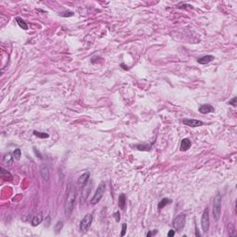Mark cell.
<instances>
[{
    "mask_svg": "<svg viewBox=\"0 0 237 237\" xmlns=\"http://www.w3.org/2000/svg\"><path fill=\"white\" fill-rule=\"evenodd\" d=\"M75 197H76L75 188L70 186L68 193V196H67V199H66V204H65V214L67 216H70L72 212L74 204H75Z\"/></svg>",
    "mask_w": 237,
    "mask_h": 237,
    "instance_id": "1",
    "label": "cell"
},
{
    "mask_svg": "<svg viewBox=\"0 0 237 237\" xmlns=\"http://www.w3.org/2000/svg\"><path fill=\"white\" fill-rule=\"evenodd\" d=\"M221 212V195L220 193H218L216 196L214 197L213 202V216L215 220H218L220 217Z\"/></svg>",
    "mask_w": 237,
    "mask_h": 237,
    "instance_id": "2",
    "label": "cell"
},
{
    "mask_svg": "<svg viewBox=\"0 0 237 237\" xmlns=\"http://www.w3.org/2000/svg\"><path fill=\"white\" fill-rule=\"evenodd\" d=\"M185 220H186V215L184 213H180L178 216L174 218V220L172 221L173 228L177 230L178 232H181L185 225Z\"/></svg>",
    "mask_w": 237,
    "mask_h": 237,
    "instance_id": "3",
    "label": "cell"
},
{
    "mask_svg": "<svg viewBox=\"0 0 237 237\" xmlns=\"http://www.w3.org/2000/svg\"><path fill=\"white\" fill-rule=\"evenodd\" d=\"M105 190H106L105 183H100L99 185H98V187L96 188V191L95 193L94 196H93L91 201H90L92 205H95V204H97L100 200H101V198L103 197L104 193H105Z\"/></svg>",
    "mask_w": 237,
    "mask_h": 237,
    "instance_id": "4",
    "label": "cell"
},
{
    "mask_svg": "<svg viewBox=\"0 0 237 237\" xmlns=\"http://www.w3.org/2000/svg\"><path fill=\"white\" fill-rule=\"evenodd\" d=\"M93 221V216L91 214H87L83 217V220H81L80 223V232H86L88 229L90 228Z\"/></svg>",
    "mask_w": 237,
    "mask_h": 237,
    "instance_id": "5",
    "label": "cell"
},
{
    "mask_svg": "<svg viewBox=\"0 0 237 237\" xmlns=\"http://www.w3.org/2000/svg\"><path fill=\"white\" fill-rule=\"evenodd\" d=\"M201 226H202V230L204 232H207L209 229V209H205L202 215V218H201Z\"/></svg>",
    "mask_w": 237,
    "mask_h": 237,
    "instance_id": "6",
    "label": "cell"
},
{
    "mask_svg": "<svg viewBox=\"0 0 237 237\" xmlns=\"http://www.w3.org/2000/svg\"><path fill=\"white\" fill-rule=\"evenodd\" d=\"M92 188H93L92 183H87L83 187V190H81V204L84 203L85 200L87 199L89 194H90V192L92 191Z\"/></svg>",
    "mask_w": 237,
    "mask_h": 237,
    "instance_id": "7",
    "label": "cell"
},
{
    "mask_svg": "<svg viewBox=\"0 0 237 237\" xmlns=\"http://www.w3.org/2000/svg\"><path fill=\"white\" fill-rule=\"evenodd\" d=\"M183 123L189 126V127H198V126L203 125V121L195 120V118H185L183 120Z\"/></svg>",
    "mask_w": 237,
    "mask_h": 237,
    "instance_id": "8",
    "label": "cell"
},
{
    "mask_svg": "<svg viewBox=\"0 0 237 237\" xmlns=\"http://www.w3.org/2000/svg\"><path fill=\"white\" fill-rule=\"evenodd\" d=\"M89 178H90V173L89 172H85L83 174H81V175L78 178V181H77L78 185H79L80 187H83L84 185L88 183Z\"/></svg>",
    "mask_w": 237,
    "mask_h": 237,
    "instance_id": "9",
    "label": "cell"
},
{
    "mask_svg": "<svg viewBox=\"0 0 237 237\" xmlns=\"http://www.w3.org/2000/svg\"><path fill=\"white\" fill-rule=\"evenodd\" d=\"M198 111L202 114H207V113L214 112L215 109L211 105H209V104H203V105L199 107Z\"/></svg>",
    "mask_w": 237,
    "mask_h": 237,
    "instance_id": "10",
    "label": "cell"
},
{
    "mask_svg": "<svg viewBox=\"0 0 237 237\" xmlns=\"http://www.w3.org/2000/svg\"><path fill=\"white\" fill-rule=\"evenodd\" d=\"M40 173H41V176H42V178L44 181H48V180H49L50 171H49V169H48V167L46 165H42V166H41Z\"/></svg>",
    "mask_w": 237,
    "mask_h": 237,
    "instance_id": "11",
    "label": "cell"
},
{
    "mask_svg": "<svg viewBox=\"0 0 237 237\" xmlns=\"http://www.w3.org/2000/svg\"><path fill=\"white\" fill-rule=\"evenodd\" d=\"M191 146H192V142L190 141V139L184 138L181 140V142L180 149H181V151H186L191 147Z\"/></svg>",
    "mask_w": 237,
    "mask_h": 237,
    "instance_id": "12",
    "label": "cell"
},
{
    "mask_svg": "<svg viewBox=\"0 0 237 237\" xmlns=\"http://www.w3.org/2000/svg\"><path fill=\"white\" fill-rule=\"evenodd\" d=\"M214 59V57L213 56H211V55H207V56H204V57L202 58H200L197 59V62L200 63V64H203V65H205V64H207V63H209L211 62Z\"/></svg>",
    "mask_w": 237,
    "mask_h": 237,
    "instance_id": "13",
    "label": "cell"
},
{
    "mask_svg": "<svg viewBox=\"0 0 237 237\" xmlns=\"http://www.w3.org/2000/svg\"><path fill=\"white\" fill-rule=\"evenodd\" d=\"M13 159H14L13 156L11 155L10 153H7V154H6L5 156H4V158H3V162H4V164H5V165L10 166V165L13 163Z\"/></svg>",
    "mask_w": 237,
    "mask_h": 237,
    "instance_id": "14",
    "label": "cell"
},
{
    "mask_svg": "<svg viewBox=\"0 0 237 237\" xmlns=\"http://www.w3.org/2000/svg\"><path fill=\"white\" fill-rule=\"evenodd\" d=\"M42 220H43V216L41 214H39V215H35V216L32 218L31 222H32V225L33 227H35V226H38L41 222H42Z\"/></svg>",
    "mask_w": 237,
    "mask_h": 237,
    "instance_id": "15",
    "label": "cell"
},
{
    "mask_svg": "<svg viewBox=\"0 0 237 237\" xmlns=\"http://www.w3.org/2000/svg\"><path fill=\"white\" fill-rule=\"evenodd\" d=\"M118 207H120L121 209H125V207H126V196H125L124 194H121L120 196H118Z\"/></svg>",
    "mask_w": 237,
    "mask_h": 237,
    "instance_id": "16",
    "label": "cell"
},
{
    "mask_svg": "<svg viewBox=\"0 0 237 237\" xmlns=\"http://www.w3.org/2000/svg\"><path fill=\"white\" fill-rule=\"evenodd\" d=\"M16 21H17V23L18 25L20 26V27L22 29V30H28V25L27 23L22 20V19H21L20 17H17L16 18Z\"/></svg>",
    "mask_w": 237,
    "mask_h": 237,
    "instance_id": "17",
    "label": "cell"
},
{
    "mask_svg": "<svg viewBox=\"0 0 237 237\" xmlns=\"http://www.w3.org/2000/svg\"><path fill=\"white\" fill-rule=\"evenodd\" d=\"M171 202H172L171 200L169 199V198H163V199L161 200V201L158 203V209H163V207H165L167 205H169V204H170Z\"/></svg>",
    "mask_w": 237,
    "mask_h": 237,
    "instance_id": "18",
    "label": "cell"
},
{
    "mask_svg": "<svg viewBox=\"0 0 237 237\" xmlns=\"http://www.w3.org/2000/svg\"><path fill=\"white\" fill-rule=\"evenodd\" d=\"M63 226H64V223H63V221L61 220H59L57 222V224L55 225V227H54V230H55V232L56 233H59L61 232V230L63 228Z\"/></svg>",
    "mask_w": 237,
    "mask_h": 237,
    "instance_id": "19",
    "label": "cell"
},
{
    "mask_svg": "<svg viewBox=\"0 0 237 237\" xmlns=\"http://www.w3.org/2000/svg\"><path fill=\"white\" fill-rule=\"evenodd\" d=\"M1 172H2V178H4V180L5 181H11L12 176H11V174L9 172L6 171V170L4 169L3 168L1 169Z\"/></svg>",
    "mask_w": 237,
    "mask_h": 237,
    "instance_id": "20",
    "label": "cell"
},
{
    "mask_svg": "<svg viewBox=\"0 0 237 237\" xmlns=\"http://www.w3.org/2000/svg\"><path fill=\"white\" fill-rule=\"evenodd\" d=\"M33 134L35 136L39 137V138H48L49 135L46 132H37V131H33Z\"/></svg>",
    "mask_w": 237,
    "mask_h": 237,
    "instance_id": "21",
    "label": "cell"
},
{
    "mask_svg": "<svg viewBox=\"0 0 237 237\" xmlns=\"http://www.w3.org/2000/svg\"><path fill=\"white\" fill-rule=\"evenodd\" d=\"M21 151L20 148H17V149H15L13 152V157L15 159H20L21 158Z\"/></svg>",
    "mask_w": 237,
    "mask_h": 237,
    "instance_id": "22",
    "label": "cell"
},
{
    "mask_svg": "<svg viewBox=\"0 0 237 237\" xmlns=\"http://www.w3.org/2000/svg\"><path fill=\"white\" fill-rule=\"evenodd\" d=\"M136 147H137V149H138V150H144V151H147V150L150 149L151 146H149V144H148V146H147V144H146V146H144V144H137Z\"/></svg>",
    "mask_w": 237,
    "mask_h": 237,
    "instance_id": "23",
    "label": "cell"
},
{
    "mask_svg": "<svg viewBox=\"0 0 237 237\" xmlns=\"http://www.w3.org/2000/svg\"><path fill=\"white\" fill-rule=\"evenodd\" d=\"M126 231H127V224H126V223H123V224H122V227H121V232H120V235H121V236H124V235H125V233H126Z\"/></svg>",
    "mask_w": 237,
    "mask_h": 237,
    "instance_id": "24",
    "label": "cell"
},
{
    "mask_svg": "<svg viewBox=\"0 0 237 237\" xmlns=\"http://www.w3.org/2000/svg\"><path fill=\"white\" fill-rule=\"evenodd\" d=\"M236 101H237V98L236 97H233L232 100H230L229 101V104L230 105H232V106H233V107H236Z\"/></svg>",
    "mask_w": 237,
    "mask_h": 237,
    "instance_id": "25",
    "label": "cell"
},
{
    "mask_svg": "<svg viewBox=\"0 0 237 237\" xmlns=\"http://www.w3.org/2000/svg\"><path fill=\"white\" fill-rule=\"evenodd\" d=\"M114 217H115V218H116V221H120V212H115V214H114Z\"/></svg>",
    "mask_w": 237,
    "mask_h": 237,
    "instance_id": "26",
    "label": "cell"
},
{
    "mask_svg": "<svg viewBox=\"0 0 237 237\" xmlns=\"http://www.w3.org/2000/svg\"><path fill=\"white\" fill-rule=\"evenodd\" d=\"M174 234H175V232H174L173 230H170V231L168 232V236L169 237H172V236H174Z\"/></svg>",
    "mask_w": 237,
    "mask_h": 237,
    "instance_id": "27",
    "label": "cell"
},
{
    "mask_svg": "<svg viewBox=\"0 0 237 237\" xmlns=\"http://www.w3.org/2000/svg\"><path fill=\"white\" fill-rule=\"evenodd\" d=\"M158 232L157 231H154V232H147L146 233V236L147 237H150V236H152L153 234H155V233H157Z\"/></svg>",
    "mask_w": 237,
    "mask_h": 237,
    "instance_id": "28",
    "label": "cell"
},
{
    "mask_svg": "<svg viewBox=\"0 0 237 237\" xmlns=\"http://www.w3.org/2000/svg\"><path fill=\"white\" fill-rule=\"evenodd\" d=\"M49 220H50V218H49V216H48V217L46 218V220L47 221V222H46V227H47V226L49 225Z\"/></svg>",
    "mask_w": 237,
    "mask_h": 237,
    "instance_id": "29",
    "label": "cell"
},
{
    "mask_svg": "<svg viewBox=\"0 0 237 237\" xmlns=\"http://www.w3.org/2000/svg\"><path fill=\"white\" fill-rule=\"evenodd\" d=\"M196 230H195V235L196 236H200V233L198 232V230H197V228H195Z\"/></svg>",
    "mask_w": 237,
    "mask_h": 237,
    "instance_id": "30",
    "label": "cell"
}]
</instances>
